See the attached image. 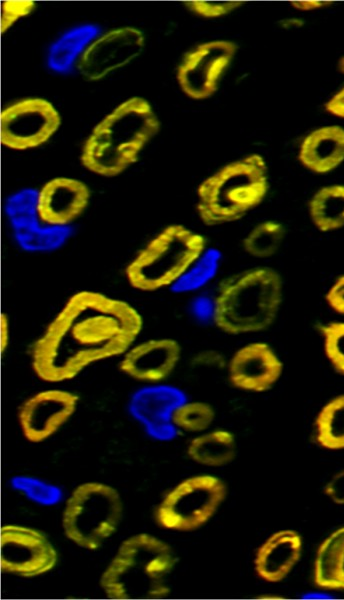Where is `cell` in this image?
<instances>
[{
  "label": "cell",
  "mask_w": 344,
  "mask_h": 600,
  "mask_svg": "<svg viewBox=\"0 0 344 600\" xmlns=\"http://www.w3.org/2000/svg\"><path fill=\"white\" fill-rule=\"evenodd\" d=\"M320 334L326 358L336 372L344 375V321L322 325Z\"/></svg>",
  "instance_id": "83f0119b"
},
{
  "label": "cell",
  "mask_w": 344,
  "mask_h": 600,
  "mask_svg": "<svg viewBox=\"0 0 344 600\" xmlns=\"http://www.w3.org/2000/svg\"><path fill=\"white\" fill-rule=\"evenodd\" d=\"M89 199V189L83 182L54 178L38 191V212L46 224L70 226L84 212Z\"/></svg>",
  "instance_id": "e0dca14e"
},
{
  "label": "cell",
  "mask_w": 344,
  "mask_h": 600,
  "mask_svg": "<svg viewBox=\"0 0 344 600\" xmlns=\"http://www.w3.org/2000/svg\"><path fill=\"white\" fill-rule=\"evenodd\" d=\"M316 440L320 446L344 449V394L327 402L315 420Z\"/></svg>",
  "instance_id": "cb8c5ba5"
},
{
  "label": "cell",
  "mask_w": 344,
  "mask_h": 600,
  "mask_svg": "<svg viewBox=\"0 0 344 600\" xmlns=\"http://www.w3.org/2000/svg\"><path fill=\"white\" fill-rule=\"evenodd\" d=\"M188 456L195 462L219 467L230 463L236 455V440L227 430H214L191 440Z\"/></svg>",
  "instance_id": "7402d4cb"
},
{
  "label": "cell",
  "mask_w": 344,
  "mask_h": 600,
  "mask_svg": "<svg viewBox=\"0 0 344 600\" xmlns=\"http://www.w3.org/2000/svg\"><path fill=\"white\" fill-rule=\"evenodd\" d=\"M78 396L65 390L38 392L23 402L19 423L26 439L41 442L52 436L75 412Z\"/></svg>",
  "instance_id": "9a60e30c"
},
{
  "label": "cell",
  "mask_w": 344,
  "mask_h": 600,
  "mask_svg": "<svg viewBox=\"0 0 344 600\" xmlns=\"http://www.w3.org/2000/svg\"><path fill=\"white\" fill-rule=\"evenodd\" d=\"M159 128L151 105L143 98H130L94 127L83 146L81 162L95 174L116 176L137 161Z\"/></svg>",
  "instance_id": "7a4b0ae2"
},
{
  "label": "cell",
  "mask_w": 344,
  "mask_h": 600,
  "mask_svg": "<svg viewBox=\"0 0 344 600\" xmlns=\"http://www.w3.org/2000/svg\"><path fill=\"white\" fill-rule=\"evenodd\" d=\"M339 69L344 73V57L339 62Z\"/></svg>",
  "instance_id": "8d00e7d4"
},
{
  "label": "cell",
  "mask_w": 344,
  "mask_h": 600,
  "mask_svg": "<svg viewBox=\"0 0 344 600\" xmlns=\"http://www.w3.org/2000/svg\"><path fill=\"white\" fill-rule=\"evenodd\" d=\"M61 123L47 100L29 98L6 107L0 115L1 143L14 150L35 148L48 141Z\"/></svg>",
  "instance_id": "30bf717a"
},
{
  "label": "cell",
  "mask_w": 344,
  "mask_h": 600,
  "mask_svg": "<svg viewBox=\"0 0 344 600\" xmlns=\"http://www.w3.org/2000/svg\"><path fill=\"white\" fill-rule=\"evenodd\" d=\"M325 300L333 311L344 315V274L339 276L329 287Z\"/></svg>",
  "instance_id": "4dcf8cb0"
},
{
  "label": "cell",
  "mask_w": 344,
  "mask_h": 600,
  "mask_svg": "<svg viewBox=\"0 0 344 600\" xmlns=\"http://www.w3.org/2000/svg\"><path fill=\"white\" fill-rule=\"evenodd\" d=\"M0 316V352L3 356L10 344V321L6 313H1Z\"/></svg>",
  "instance_id": "836d02e7"
},
{
  "label": "cell",
  "mask_w": 344,
  "mask_h": 600,
  "mask_svg": "<svg viewBox=\"0 0 344 600\" xmlns=\"http://www.w3.org/2000/svg\"><path fill=\"white\" fill-rule=\"evenodd\" d=\"M299 159L316 173H327L344 161V129L326 126L311 132L303 141Z\"/></svg>",
  "instance_id": "d6986e66"
},
{
  "label": "cell",
  "mask_w": 344,
  "mask_h": 600,
  "mask_svg": "<svg viewBox=\"0 0 344 600\" xmlns=\"http://www.w3.org/2000/svg\"><path fill=\"white\" fill-rule=\"evenodd\" d=\"M302 546V538L294 530L273 533L256 552L254 566L257 575L270 583L282 581L299 561Z\"/></svg>",
  "instance_id": "ac0fdd59"
},
{
  "label": "cell",
  "mask_w": 344,
  "mask_h": 600,
  "mask_svg": "<svg viewBox=\"0 0 344 600\" xmlns=\"http://www.w3.org/2000/svg\"><path fill=\"white\" fill-rule=\"evenodd\" d=\"M177 562L163 540L140 533L124 540L100 580L111 599H157L170 593L167 578Z\"/></svg>",
  "instance_id": "277c9868"
},
{
  "label": "cell",
  "mask_w": 344,
  "mask_h": 600,
  "mask_svg": "<svg viewBox=\"0 0 344 600\" xmlns=\"http://www.w3.org/2000/svg\"><path fill=\"white\" fill-rule=\"evenodd\" d=\"M326 109L341 118H344V88L335 94L327 103Z\"/></svg>",
  "instance_id": "e575fe53"
},
{
  "label": "cell",
  "mask_w": 344,
  "mask_h": 600,
  "mask_svg": "<svg viewBox=\"0 0 344 600\" xmlns=\"http://www.w3.org/2000/svg\"><path fill=\"white\" fill-rule=\"evenodd\" d=\"M309 215L321 232L344 227V185H331L318 190L309 202Z\"/></svg>",
  "instance_id": "603a6c76"
},
{
  "label": "cell",
  "mask_w": 344,
  "mask_h": 600,
  "mask_svg": "<svg viewBox=\"0 0 344 600\" xmlns=\"http://www.w3.org/2000/svg\"><path fill=\"white\" fill-rule=\"evenodd\" d=\"M182 354L172 338H150L133 343L120 357L119 367L127 376L141 382L159 383L177 367Z\"/></svg>",
  "instance_id": "2e32d148"
},
{
  "label": "cell",
  "mask_w": 344,
  "mask_h": 600,
  "mask_svg": "<svg viewBox=\"0 0 344 600\" xmlns=\"http://www.w3.org/2000/svg\"><path fill=\"white\" fill-rule=\"evenodd\" d=\"M122 509L121 497L113 487L98 482L81 484L65 504L64 533L82 548L98 549L118 528Z\"/></svg>",
  "instance_id": "52a82bcc"
},
{
  "label": "cell",
  "mask_w": 344,
  "mask_h": 600,
  "mask_svg": "<svg viewBox=\"0 0 344 600\" xmlns=\"http://www.w3.org/2000/svg\"><path fill=\"white\" fill-rule=\"evenodd\" d=\"M1 571L22 577H34L50 571L57 552L39 531L20 525L1 528Z\"/></svg>",
  "instance_id": "8fae6325"
},
{
  "label": "cell",
  "mask_w": 344,
  "mask_h": 600,
  "mask_svg": "<svg viewBox=\"0 0 344 600\" xmlns=\"http://www.w3.org/2000/svg\"><path fill=\"white\" fill-rule=\"evenodd\" d=\"M35 8V2L4 1L1 6V34L10 29L19 19L29 15Z\"/></svg>",
  "instance_id": "f546056e"
},
{
  "label": "cell",
  "mask_w": 344,
  "mask_h": 600,
  "mask_svg": "<svg viewBox=\"0 0 344 600\" xmlns=\"http://www.w3.org/2000/svg\"><path fill=\"white\" fill-rule=\"evenodd\" d=\"M328 1H293L292 6L298 10H312L330 4Z\"/></svg>",
  "instance_id": "d590c367"
},
{
  "label": "cell",
  "mask_w": 344,
  "mask_h": 600,
  "mask_svg": "<svg viewBox=\"0 0 344 600\" xmlns=\"http://www.w3.org/2000/svg\"><path fill=\"white\" fill-rule=\"evenodd\" d=\"M314 582L324 589L344 591V527L320 545L314 564Z\"/></svg>",
  "instance_id": "ffe728a7"
},
{
  "label": "cell",
  "mask_w": 344,
  "mask_h": 600,
  "mask_svg": "<svg viewBox=\"0 0 344 600\" xmlns=\"http://www.w3.org/2000/svg\"><path fill=\"white\" fill-rule=\"evenodd\" d=\"M144 35L134 27L110 30L96 38L79 58L77 68L89 81L103 79L137 58L144 48Z\"/></svg>",
  "instance_id": "4fadbf2b"
},
{
  "label": "cell",
  "mask_w": 344,
  "mask_h": 600,
  "mask_svg": "<svg viewBox=\"0 0 344 600\" xmlns=\"http://www.w3.org/2000/svg\"><path fill=\"white\" fill-rule=\"evenodd\" d=\"M236 53V45L225 40L198 45L182 59L177 80L183 92L197 100L213 95Z\"/></svg>",
  "instance_id": "7c38bea8"
},
{
  "label": "cell",
  "mask_w": 344,
  "mask_h": 600,
  "mask_svg": "<svg viewBox=\"0 0 344 600\" xmlns=\"http://www.w3.org/2000/svg\"><path fill=\"white\" fill-rule=\"evenodd\" d=\"M324 493L336 504H344V470L336 473L326 484Z\"/></svg>",
  "instance_id": "d6a6232c"
},
{
  "label": "cell",
  "mask_w": 344,
  "mask_h": 600,
  "mask_svg": "<svg viewBox=\"0 0 344 600\" xmlns=\"http://www.w3.org/2000/svg\"><path fill=\"white\" fill-rule=\"evenodd\" d=\"M227 495L225 483L213 475L187 478L171 489L155 512L157 523L176 531H192L216 513Z\"/></svg>",
  "instance_id": "ba28073f"
},
{
  "label": "cell",
  "mask_w": 344,
  "mask_h": 600,
  "mask_svg": "<svg viewBox=\"0 0 344 600\" xmlns=\"http://www.w3.org/2000/svg\"><path fill=\"white\" fill-rule=\"evenodd\" d=\"M268 191L267 167L257 154L230 163L197 190V212L208 226L238 221L256 208Z\"/></svg>",
  "instance_id": "5b68a950"
},
{
  "label": "cell",
  "mask_w": 344,
  "mask_h": 600,
  "mask_svg": "<svg viewBox=\"0 0 344 600\" xmlns=\"http://www.w3.org/2000/svg\"><path fill=\"white\" fill-rule=\"evenodd\" d=\"M207 247L202 234L181 224L169 225L131 259L126 279L142 292L172 288Z\"/></svg>",
  "instance_id": "8992f818"
},
{
  "label": "cell",
  "mask_w": 344,
  "mask_h": 600,
  "mask_svg": "<svg viewBox=\"0 0 344 600\" xmlns=\"http://www.w3.org/2000/svg\"><path fill=\"white\" fill-rule=\"evenodd\" d=\"M192 363L197 367L224 368L227 367L228 360L221 352L209 349L195 354Z\"/></svg>",
  "instance_id": "1f68e13d"
},
{
  "label": "cell",
  "mask_w": 344,
  "mask_h": 600,
  "mask_svg": "<svg viewBox=\"0 0 344 600\" xmlns=\"http://www.w3.org/2000/svg\"><path fill=\"white\" fill-rule=\"evenodd\" d=\"M286 237L285 227L275 221L266 220L255 225L243 238L244 252L257 259H267L275 255Z\"/></svg>",
  "instance_id": "d4e9b609"
},
{
  "label": "cell",
  "mask_w": 344,
  "mask_h": 600,
  "mask_svg": "<svg viewBox=\"0 0 344 600\" xmlns=\"http://www.w3.org/2000/svg\"><path fill=\"white\" fill-rule=\"evenodd\" d=\"M142 327L140 313L126 301L97 291H78L33 344L32 368L46 382L73 379L97 362L121 357Z\"/></svg>",
  "instance_id": "6da1fadb"
},
{
  "label": "cell",
  "mask_w": 344,
  "mask_h": 600,
  "mask_svg": "<svg viewBox=\"0 0 344 600\" xmlns=\"http://www.w3.org/2000/svg\"><path fill=\"white\" fill-rule=\"evenodd\" d=\"M226 368L234 387L261 393L278 382L284 364L272 346L256 341L239 347L229 358Z\"/></svg>",
  "instance_id": "5bb4252c"
},
{
  "label": "cell",
  "mask_w": 344,
  "mask_h": 600,
  "mask_svg": "<svg viewBox=\"0 0 344 600\" xmlns=\"http://www.w3.org/2000/svg\"><path fill=\"white\" fill-rule=\"evenodd\" d=\"M283 301V280L273 268L251 267L221 281L213 299L212 320L229 335L268 329Z\"/></svg>",
  "instance_id": "3957f363"
},
{
  "label": "cell",
  "mask_w": 344,
  "mask_h": 600,
  "mask_svg": "<svg viewBox=\"0 0 344 600\" xmlns=\"http://www.w3.org/2000/svg\"><path fill=\"white\" fill-rule=\"evenodd\" d=\"M97 34L98 28L91 24L81 25L64 33L49 49V68L58 73L69 71Z\"/></svg>",
  "instance_id": "44dd1931"
},
{
  "label": "cell",
  "mask_w": 344,
  "mask_h": 600,
  "mask_svg": "<svg viewBox=\"0 0 344 600\" xmlns=\"http://www.w3.org/2000/svg\"><path fill=\"white\" fill-rule=\"evenodd\" d=\"M220 264V251L207 247L171 289L184 294L202 289L216 277Z\"/></svg>",
  "instance_id": "484cf974"
},
{
  "label": "cell",
  "mask_w": 344,
  "mask_h": 600,
  "mask_svg": "<svg viewBox=\"0 0 344 600\" xmlns=\"http://www.w3.org/2000/svg\"><path fill=\"white\" fill-rule=\"evenodd\" d=\"M5 213L17 246L28 253H50L62 248L72 235L70 226L44 223L38 212V191L23 189L6 201Z\"/></svg>",
  "instance_id": "9c48e42d"
},
{
  "label": "cell",
  "mask_w": 344,
  "mask_h": 600,
  "mask_svg": "<svg viewBox=\"0 0 344 600\" xmlns=\"http://www.w3.org/2000/svg\"><path fill=\"white\" fill-rule=\"evenodd\" d=\"M215 418L213 407L205 402H182L171 413V422L187 432H201L207 429Z\"/></svg>",
  "instance_id": "4316f807"
},
{
  "label": "cell",
  "mask_w": 344,
  "mask_h": 600,
  "mask_svg": "<svg viewBox=\"0 0 344 600\" xmlns=\"http://www.w3.org/2000/svg\"><path fill=\"white\" fill-rule=\"evenodd\" d=\"M185 6L202 17L214 18L226 15L240 7L241 1H187Z\"/></svg>",
  "instance_id": "f1b7e54d"
}]
</instances>
